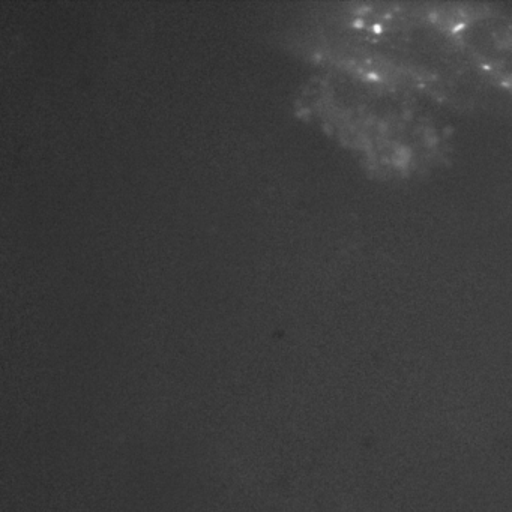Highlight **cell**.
<instances>
[{
	"label": "cell",
	"instance_id": "cell-1",
	"mask_svg": "<svg viewBox=\"0 0 512 512\" xmlns=\"http://www.w3.org/2000/svg\"><path fill=\"white\" fill-rule=\"evenodd\" d=\"M431 23L443 26L485 74L512 86V14L496 11L431 13Z\"/></svg>",
	"mask_w": 512,
	"mask_h": 512
}]
</instances>
